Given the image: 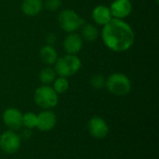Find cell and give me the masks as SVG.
Segmentation results:
<instances>
[{
    "instance_id": "obj_1",
    "label": "cell",
    "mask_w": 159,
    "mask_h": 159,
    "mask_svg": "<svg viewBox=\"0 0 159 159\" xmlns=\"http://www.w3.org/2000/svg\"><path fill=\"white\" fill-rule=\"evenodd\" d=\"M104 45L112 51L124 52L129 49L135 41V34L131 26L125 20L113 18L102 31Z\"/></svg>"
},
{
    "instance_id": "obj_2",
    "label": "cell",
    "mask_w": 159,
    "mask_h": 159,
    "mask_svg": "<svg viewBox=\"0 0 159 159\" xmlns=\"http://www.w3.org/2000/svg\"><path fill=\"white\" fill-rule=\"evenodd\" d=\"M81 61L76 55L66 54L59 59L55 62V72L57 75L62 77H70L75 75L81 68Z\"/></svg>"
},
{
    "instance_id": "obj_3",
    "label": "cell",
    "mask_w": 159,
    "mask_h": 159,
    "mask_svg": "<svg viewBox=\"0 0 159 159\" xmlns=\"http://www.w3.org/2000/svg\"><path fill=\"white\" fill-rule=\"evenodd\" d=\"M105 87L109 92L116 96H125L130 92L131 82L126 75L116 73L106 79Z\"/></svg>"
},
{
    "instance_id": "obj_4",
    "label": "cell",
    "mask_w": 159,
    "mask_h": 159,
    "mask_svg": "<svg viewBox=\"0 0 159 159\" xmlns=\"http://www.w3.org/2000/svg\"><path fill=\"white\" fill-rule=\"evenodd\" d=\"M34 99L37 106L44 110H49L55 107L59 102V97L53 88L44 85L37 88L34 91Z\"/></svg>"
},
{
    "instance_id": "obj_5",
    "label": "cell",
    "mask_w": 159,
    "mask_h": 159,
    "mask_svg": "<svg viewBox=\"0 0 159 159\" xmlns=\"http://www.w3.org/2000/svg\"><path fill=\"white\" fill-rule=\"evenodd\" d=\"M58 21L60 27L67 33H75L77 29L86 22L83 18L79 16L75 10L64 9L62 10L58 17Z\"/></svg>"
},
{
    "instance_id": "obj_6",
    "label": "cell",
    "mask_w": 159,
    "mask_h": 159,
    "mask_svg": "<svg viewBox=\"0 0 159 159\" xmlns=\"http://www.w3.org/2000/svg\"><path fill=\"white\" fill-rule=\"evenodd\" d=\"M20 138L13 130H7L0 135V148L8 155H13L20 150Z\"/></svg>"
},
{
    "instance_id": "obj_7",
    "label": "cell",
    "mask_w": 159,
    "mask_h": 159,
    "mask_svg": "<svg viewBox=\"0 0 159 159\" xmlns=\"http://www.w3.org/2000/svg\"><path fill=\"white\" fill-rule=\"evenodd\" d=\"M88 129L89 134L95 139H104L109 133V126L106 121L100 117L94 116L92 117L88 124Z\"/></svg>"
},
{
    "instance_id": "obj_8",
    "label": "cell",
    "mask_w": 159,
    "mask_h": 159,
    "mask_svg": "<svg viewBox=\"0 0 159 159\" xmlns=\"http://www.w3.org/2000/svg\"><path fill=\"white\" fill-rule=\"evenodd\" d=\"M3 122L9 130H17L22 127V114L16 108H7L4 111Z\"/></svg>"
},
{
    "instance_id": "obj_9",
    "label": "cell",
    "mask_w": 159,
    "mask_h": 159,
    "mask_svg": "<svg viewBox=\"0 0 159 159\" xmlns=\"http://www.w3.org/2000/svg\"><path fill=\"white\" fill-rule=\"evenodd\" d=\"M109 8L112 17L124 20L130 15L132 11V4L129 0H115Z\"/></svg>"
},
{
    "instance_id": "obj_10",
    "label": "cell",
    "mask_w": 159,
    "mask_h": 159,
    "mask_svg": "<svg viewBox=\"0 0 159 159\" xmlns=\"http://www.w3.org/2000/svg\"><path fill=\"white\" fill-rule=\"evenodd\" d=\"M56 123H57L56 115L49 110H44L43 112L37 115L36 128L41 131L46 132L51 130L56 126Z\"/></svg>"
},
{
    "instance_id": "obj_11",
    "label": "cell",
    "mask_w": 159,
    "mask_h": 159,
    "mask_svg": "<svg viewBox=\"0 0 159 159\" xmlns=\"http://www.w3.org/2000/svg\"><path fill=\"white\" fill-rule=\"evenodd\" d=\"M83 48V39L76 33H69L63 41V48L67 54L76 55Z\"/></svg>"
},
{
    "instance_id": "obj_12",
    "label": "cell",
    "mask_w": 159,
    "mask_h": 159,
    "mask_svg": "<svg viewBox=\"0 0 159 159\" xmlns=\"http://www.w3.org/2000/svg\"><path fill=\"white\" fill-rule=\"evenodd\" d=\"M92 19L98 25L104 26L113 19V17L108 7L104 5H99L95 7L92 11Z\"/></svg>"
},
{
    "instance_id": "obj_13",
    "label": "cell",
    "mask_w": 159,
    "mask_h": 159,
    "mask_svg": "<svg viewBox=\"0 0 159 159\" xmlns=\"http://www.w3.org/2000/svg\"><path fill=\"white\" fill-rule=\"evenodd\" d=\"M43 1L42 0H23L21 3L22 12L29 17L36 16L43 9Z\"/></svg>"
},
{
    "instance_id": "obj_14",
    "label": "cell",
    "mask_w": 159,
    "mask_h": 159,
    "mask_svg": "<svg viewBox=\"0 0 159 159\" xmlns=\"http://www.w3.org/2000/svg\"><path fill=\"white\" fill-rule=\"evenodd\" d=\"M39 56H40L41 61L48 65L55 64L58 59L56 49L52 46H49V45H46L40 49Z\"/></svg>"
},
{
    "instance_id": "obj_15",
    "label": "cell",
    "mask_w": 159,
    "mask_h": 159,
    "mask_svg": "<svg viewBox=\"0 0 159 159\" xmlns=\"http://www.w3.org/2000/svg\"><path fill=\"white\" fill-rule=\"evenodd\" d=\"M81 37L87 41H94L99 36V30L93 24L85 22L81 27Z\"/></svg>"
},
{
    "instance_id": "obj_16",
    "label": "cell",
    "mask_w": 159,
    "mask_h": 159,
    "mask_svg": "<svg viewBox=\"0 0 159 159\" xmlns=\"http://www.w3.org/2000/svg\"><path fill=\"white\" fill-rule=\"evenodd\" d=\"M56 75L57 74L54 69H52L51 67H45L40 71L39 79L44 85H49L55 80Z\"/></svg>"
},
{
    "instance_id": "obj_17",
    "label": "cell",
    "mask_w": 159,
    "mask_h": 159,
    "mask_svg": "<svg viewBox=\"0 0 159 159\" xmlns=\"http://www.w3.org/2000/svg\"><path fill=\"white\" fill-rule=\"evenodd\" d=\"M69 89V82L66 77L59 76L58 78H55L53 81V89L57 92V94H62L65 93Z\"/></svg>"
},
{
    "instance_id": "obj_18",
    "label": "cell",
    "mask_w": 159,
    "mask_h": 159,
    "mask_svg": "<svg viewBox=\"0 0 159 159\" xmlns=\"http://www.w3.org/2000/svg\"><path fill=\"white\" fill-rule=\"evenodd\" d=\"M37 124V115L28 112L22 115V126L25 127L28 129H32L34 128H36Z\"/></svg>"
},
{
    "instance_id": "obj_19",
    "label": "cell",
    "mask_w": 159,
    "mask_h": 159,
    "mask_svg": "<svg viewBox=\"0 0 159 159\" xmlns=\"http://www.w3.org/2000/svg\"><path fill=\"white\" fill-rule=\"evenodd\" d=\"M105 83H106V79L103 75H94L93 76H91L90 78V85L92 88L96 89H102L105 87Z\"/></svg>"
},
{
    "instance_id": "obj_20",
    "label": "cell",
    "mask_w": 159,
    "mask_h": 159,
    "mask_svg": "<svg viewBox=\"0 0 159 159\" xmlns=\"http://www.w3.org/2000/svg\"><path fill=\"white\" fill-rule=\"evenodd\" d=\"M61 0H45L43 6L50 11H55L61 6Z\"/></svg>"
},
{
    "instance_id": "obj_21",
    "label": "cell",
    "mask_w": 159,
    "mask_h": 159,
    "mask_svg": "<svg viewBox=\"0 0 159 159\" xmlns=\"http://www.w3.org/2000/svg\"><path fill=\"white\" fill-rule=\"evenodd\" d=\"M57 38H56V35L54 34H49L47 35V38H46V41L48 43V45L49 46H52L55 42H56Z\"/></svg>"
},
{
    "instance_id": "obj_22",
    "label": "cell",
    "mask_w": 159,
    "mask_h": 159,
    "mask_svg": "<svg viewBox=\"0 0 159 159\" xmlns=\"http://www.w3.org/2000/svg\"><path fill=\"white\" fill-rule=\"evenodd\" d=\"M22 135L24 136V137H26V138H30V136H31V132H30V129H26L25 131H23L22 132Z\"/></svg>"
}]
</instances>
